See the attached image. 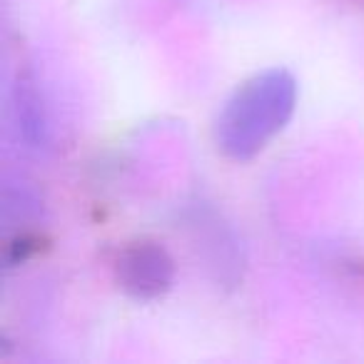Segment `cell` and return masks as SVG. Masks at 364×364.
Segmentation results:
<instances>
[{
  "mask_svg": "<svg viewBox=\"0 0 364 364\" xmlns=\"http://www.w3.org/2000/svg\"><path fill=\"white\" fill-rule=\"evenodd\" d=\"M297 107V80L284 68L252 75L225 102L215 125L218 147L230 160H252L284 130Z\"/></svg>",
  "mask_w": 364,
  "mask_h": 364,
  "instance_id": "obj_1",
  "label": "cell"
},
{
  "mask_svg": "<svg viewBox=\"0 0 364 364\" xmlns=\"http://www.w3.org/2000/svg\"><path fill=\"white\" fill-rule=\"evenodd\" d=\"M115 282L137 302L160 299L175 282V259L160 242L140 240L125 245L115 259Z\"/></svg>",
  "mask_w": 364,
  "mask_h": 364,
  "instance_id": "obj_2",
  "label": "cell"
},
{
  "mask_svg": "<svg viewBox=\"0 0 364 364\" xmlns=\"http://www.w3.org/2000/svg\"><path fill=\"white\" fill-rule=\"evenodd\" d=\"M13 97H16V120H18V130H21L23 140L31 147H46L48 117H46L43 100H41V92H38L31 75H26V73L18 75Z\"/></svg>",
  "mask_w": 364,
  "mask_h": 364,
  "instance_id": "obj_3",
  "label": "cell"
}]
</instances>
